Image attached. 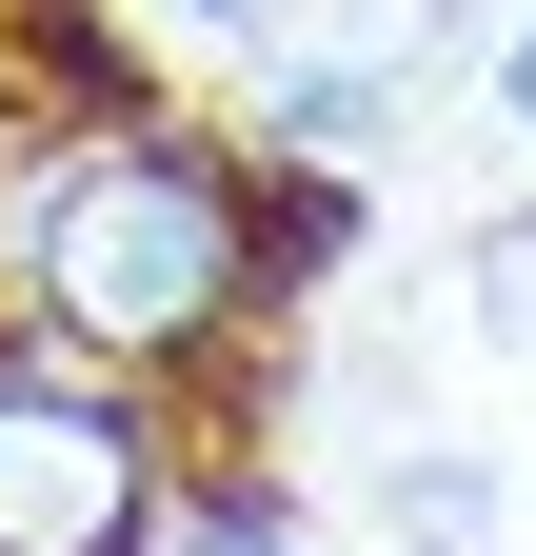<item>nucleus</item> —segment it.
Wrapping results in <instances>:
<instances>
[{
  "instance_id": "1",
  "label": "nucleus",
  "mask_w": 536,
  "mask_h": 556,
  "mask_svg": "<svg viewBox=\"0 0 536 556\" xmlns=\"http://www.w3.org/2000/svg\"><path fill=\"white\" fill-rule=\"evenodd\" d=\"M21 278H40V338H60V358L140 378V358H179V338L239 318L258 219H239L219 160H179V139H80V160L21 199Z\"/></svg>"
},
{
  "instance_id": "2",
  "label": "nucleus",
  "mask_w": 536,
  "mask_h": 556,
  "mask_svg": "<svg viewBox=\"0 0 536 556\" xmlns=\"http://www.w3.org/2000/svg\"><path fill=\"white\" fill-rule=\"evenodd\" d=\"M0 556H159V438L100 358H0Z\"/></svg>"
},
{
  "instance_id": "3",
  "label": "nucleus",
  "mask_w": 536,
  "mask_h": 556,
  "mask_svg": "<svg viewBox=\"0 0 536 556\" xmlns=\"http://www.w3.org/2000/svg\"><path fill=\"white\" fill-rule=\"evenodd\" d=\"M258 119L279 139H378V119H418V80H437V40H457V0H258Z\"/></svg>"
},
{
  "instance_id": "4",
  "label": "nucleus",
  "mask_w": 536,
  "mask_h": 556,
  "mask_svg": "<svg viewBox=\"0 0 536 556\" xmlns=\"http://www.w3.org/2000/svg\"><path fill=\"white\" fill-rule=\"evenodd\" d=\"M477 338H497V358H536V219L477 239Z\"/></svg>"
},
{
  "instance_id": "5",
  "label": "nucleus",
  "mask_w": 536,
  "mask_h": 556,
  "mask_svg": "<svg viewBox=\"0 0 536 556\" xmlns=\"http://www.w3.org/2000/svg\"><path fill=\"white\" fill-rule=\"evenodd\" d=\"M159 556H298V536H279V517H179Z\"/></svg>"
},
{
  "instance_id": "6",
  "label": "nucleus",
  "mask_w": 536,
  "mask_h": 556,
  "mask_svg": "<svg viewBox=\"0 0 536 556\" xmlns=\"http://www.w3.org/2000/svg\"><path fill=\"white\" fill-rule=\"evenodd\" d=\"M497 119H516V139H536V21H516V40H497Z\"/></svg>"
},
{
  "instance_id": "7",
  "label": "nucleus",
  "mask_w": 536,
  "mask_h": 556,
  "mask_svg": "<svg viewBox=\"0 0 536 556\" xmlns=\"http://www.w3.org/2000/svg\"><path fill=\"white\" fill-rule=\"evenodd\" d=\"M199 21H258V0H199Z\"/></svg>"
},
{
  "instance_id": "8",
  "label": "nucleus",
  "mask_w": 536,
  "mask_h": 556,
  "mask_svg": "<svg viewBox=\"0 0 536 556\" xmlns=\"http://www.w3.org/2000/svg\"><path fill=\"white\" fill-rule=\"evenodd\" d=\"M437 556H477V536H437Z\"/></svg>"
}]
</instances>
